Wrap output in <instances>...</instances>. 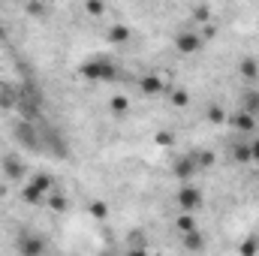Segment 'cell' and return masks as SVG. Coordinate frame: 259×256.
<instances>
[{"instance_id": "cell-1", "label": "cell", "mask_w": 259, "mask_h": 256, "mask_svg": "<svg viewBox=\"0 0 259 256\" xmlns=\"http://www.w3.org/2000/svg\"><path fill=\"white\" fill-rule=\"evenodd\" d=\"M130 256H148V253H142V250H133V253H130Z\"/></svg>"}, {"instance_id": "cell-2", "label": "cell", "mask_w": 259, "mask_h": 256, "mask_svg": "<svg viewBox=\"0 0 259 256\" xmlns=\"http://www.w3.org/2000/svg\"><path fill=\"white\" fill-rule=\"evenodd\" d=\"M256 154H259V148H256Z\"/></svg>"}]
</instances>
